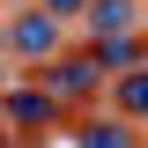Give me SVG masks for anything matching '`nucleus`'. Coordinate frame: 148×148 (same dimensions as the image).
<instances>
[{
	"instance_id": "nucleus-7",
	"label": "nucleus",
	"mask_w": 148,
	"mask_h": 148,
	"mask_svg": "<svg viewBox=\"0 0 148 148\" xmlns=\"http://www.w3.org/2000/svg\"><path fill=\"white\" fill-rule=\"evenodd\" d=\"M82 8H89V0H45V15H59V22H74Z\"/></svg>"
},
{
	"instance_id": "nucleus-1",
	"label": "nucleus",
	"mask_w": 148,
	"mask_h": 148,
	"mask_svg": "<svg viewBox=\"0 0 148 148\" xmlns=\"http://www.w3.org/2000/svg\"><path fill=\"white\" fill-rule=\"evenodd\" d=\"M67 45V22L59 15H45V8H22L8 30H0V52H15V59H30V67H45V59Z\"/></svg>"
},
{
	"instance_id": "nucleus-6",
	"label": "nucleus",
	"mask_w": 148,
	"mask_h": 148,
	"mask_svg": "<svg viewBox=\"0 0 148 148\" xmlns=\"http://www.w3.org/2000/svg\"><path fill=\"white\" fill-rule=\"evenodd\" d=\"M8 119H15V126H52L59 104H52L45 89H15V96H8Z\"/></svg>"
},
{
	"instance_id": "nucleus-2",
	"label": "nucleus",
	"mask_w": 148,
	"mask_h": 148,
	"mask_svg": "<svg viewBox=\"0 0 148 148\" xmlns=\"http://www.w3.org/2000/svg\"><path fill=\"white\" fill-rule=\"evenodd\" d=\"M96 89H104L96 52H67V45H59V52L45 59V96H52V104H74V96H96Z\"/></svg>"
},
{
	"instance_id": "nucleus-3",
	"label": "nucleus",
	"mask_w": 148,
	"mask_h": 148,
	"mask_svg": "<svg viewBox=\"0 0 148 148\" xmlns=\"http://www.w3.org/2000/svg\"><path fill=\"white\" fill-rule=\"evenodd\" d=\"M111 111H119V119H133V126L148 119V59H133V67L111 74Z\"/></svg>"
},
{
	"instance_id": "nucleus-4",
	"label": "nucleus",
	"mask_w": 148,
	"mask_h": 148,
	"mask_svg": "<svg viewBox=\"0 0 148 148\" xmlns=\"http://www.w3.org/2000/svg\"><path fill=\"white\" fill-rule=\"evenodd\" d=\"M82 22H89V37H126L133 22H141V0H89Z\"/></svg>"
},
{
	"instance_id": "nucleus-5",
	"label": "nucleus",
	"mask_w": 148,
	"mask_h": 148,
	"mask_svg": "<svg viewBox=\"0 0 148 148\" xmlns=\"http://www.w3.org/2000/svg\"><path fill=\"white\" fill-rule=\"evenodd\" d=\"M74 148H141V141H133V119H119V111H96V119H82Z\"/></svg>"
}]
</instances>
